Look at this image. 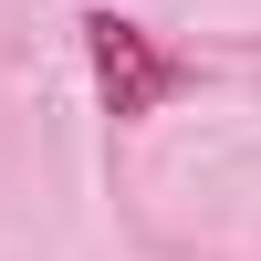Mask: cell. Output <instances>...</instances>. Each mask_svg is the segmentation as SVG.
I'll list each match as a JSON object with an SVG mask.
<instances>
[{
  "label": "cell",
  "mask_w": 261,
  "mask_h": 261,
  "mask_svg": "<svg viewBox=\"0 0 261 261\" xmlns=\"http://www.w3.org/2000/svg\"><path fill=\"white\" fill-rule=\"evenodd\" d=\"M73 32H84V73H94V105H105L115 125L157 115L167 94H188V84H199V63H188V53H167V42L146 32V21H125V11H84Z\"/></svg>",
  "instance_id": "6da1fadb"
}]
</instances>
